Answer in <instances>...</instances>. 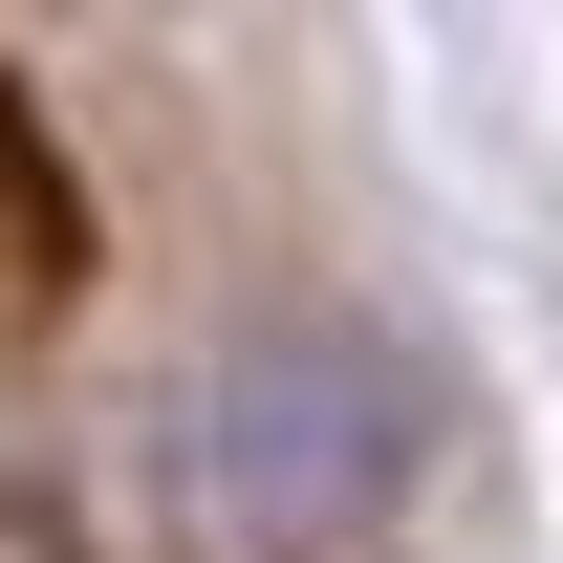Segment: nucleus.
Returning a JSON list of instances; mask_svg holds the SVG:
<instances>
[{
  "mask_svg": "<svg viewBox=\"0 0 563 563\" xmlns=\"http://www.w3.org/2000/svg\"><path fill=\"white\" fill-rule=\"evenodd\" d=\"M433 455V390L412 347H368V325H239V347L174 390V498H196L239 563H325L368 542Z\"/></svg>",
  "mask_w": 563,
  "mask_h": 563,
  "instance_id": "nucleus-1",
  "label": "nucleus"
}]
</instances>
